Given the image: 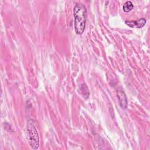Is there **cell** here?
<instances>
[{
	"label": "cell",
	"mask_w": 150,
	"mask_h": 150,
	"mask_svg": "<svg viewBox=\"0 0 150 150\" xmlns=\"http://www.w3.org/2000/svg\"><path fill=\"white\" fill-rule=\"evenodd\" d=\"M74 30L77 35H81L84 31L87 20V9L84 4L77 3L74 7Z\"/></svg>",
	"instance_id": "obj_1"
},
{
	"label": "cell",
	"mask_w": 150,
	"mask_h": 150,
	"mask_svg": "<svg viewBox=\"0 0 150 150\" xmlns=\"http://www.w3.org/2000/svg\"><path fill=\"white\" fill-rule=\"evenodd\" d=\"M27 129L29 134L30 146L32 149H37L39 146V137L32 120H29L28 122Z\"/></svg>",
	"instance_id": "obj_2"
},
{
	"label": "cell",
	"mask_w": 150,
	"mask_h": 150,
	"mask_svg": "<svg viewBox=\"0 0 150 150\" xmlns=\"http://www.w3.org/2000/svg\"><path fill=\"white\" fill-rule=\"evenodd\" d=\"M125 23L131 28H141L145 25L146 19L145 18H141L138 21H126Z\"/></svg>",
	"instance_id": "obj_3"
},
{
	"label": "cell",
	"mask_w": 150,
	"mask_h": 150,
	"mask_svg": "<svg viewBox=\"0 0 150 150\" xmlns=\"http://www.w3.org/2000/svg\"><path fill=\"white\" fill-rule=\"evenodd\" d=\"M117 97L118 98L119 105L122 108H125L127 107V99L125 94L122 90L117 91Z\"/></svg>",
	"instance_id": "obj_4"
},
{
	"label": "cell",
	"mask_w": 150,
	"mask_h": 150,
	"mask_svg": "<svg viewBox=\"0 0 150 150\" xmlns=\"http://www.w3.org/2000/svg\"><path fill=\"white\" fill-rule=\"evenodd\" d=\"M134 8V5L131 1H127L122 6V9L124 12H128Z\"/></svg>",
	"instance_id": "obj_5"
}]
</instances>
